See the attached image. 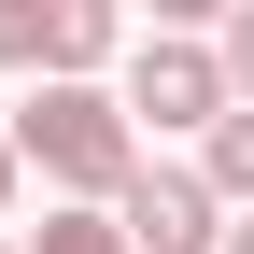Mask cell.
I'll use <instances>...</instances> for the list:
<instances>
[{"label":"cell","mask_w":254,"mask_h":254,"mask_svg":"<svg viewBox=\"0 0 254 254\" xmlns=\"http://www.w3.org/2000/svg\"><path fill=\"white\" fill-rule=\"evenodd\" d=\"M0 254H14V240H0Z\"/></svg>","instance_id":"cell-10"},{"label":"cell","mask_w":254,"mask_h":254,"mask_svg":"<svg viewBox=\"0 0 254 254\" xmlns=\"http://www.w3.org/2000/svg\"><path fill=\"white\" fill-rule=\"evenodd\" d=\"M113 240H127V254H226V212H212L198 170L141 155V170H127V198H113Z\"/></svg>","instance_id":"cell-4"},{"label":"cell","mask_w":254,"mask_h":254,"mask_svg":"<svg viewBox=\"0 0 254 254\" xmlns=\"http://www.w3.org/2000/svg\"><path fill=\"white\" fill-rule=\"evenodd\" d=\"M113 113L127 127H198L212 141V113H226V57H212V28H141V43L113 57Z\"/></svg>","instance_id":"cell-2"},{"label":"cell","mask_w":254,"mask_h":254,"mask_svg":"<svg viewBox=\"0 0 254 254\" xmlns=\"http://www.w3.org/2000/svg\"><path fill=\"white\" fill-rule=\"evenodd\" d=\"M198 184H212V212H254V113H240V99L212 113V141H198Z\"/></svg>","instance_id":"cell-5"},{"label":"cell","mask_w":254,"mask_h":254,"mask_svg":"<svg viewBox=\"0 0 254 254\" xmlns=\"http://www.w3.org/2000/svg\"><path fill=\"white\" fill-rule=\"evenodd\" d=\"M127 57L113 0H0V71H43V85H99Z\"/></svg>","instance_id":"cell-3"},{"label":"cell","mask_w":254,"mask_h":254,"mask_svg":"<svg viewBox=\"0 0 254 254\" xmlns=\"http://www.w3.org/2000/svg\"><path fill=\"white\" fill-rule=\"evenodd\" d=\"M0 141H14V170H43L57 212H113L127 170H141V127L113 113V85H28Z\"/></svg>","instance_id":"cell-1"},{"label":"cell","mask_w":254,"mask_h":254,"mask_svg":"<svg viewBox=\"0 0 254 254\" xmlns=\"http://www.w3.org/2000/svg\"><path fill=\"white\" fill-rule=\"evenodd\" d=\"M226 254H254V212H226Z\"/></svg>","instance_id":"cell-9"},{"label":"cell","mask_w":254,"mask_h":254,"mask_svg":"<svg viewBox=\"0 0 254 254\" xmlns=\"http://www.w3.org/2000/svg\"><path fill=\"white\" fill-rule=\"evenodd\" d=\"M14 254H127V240H113V212H43Z\"/></svg>","instance_id":"cell-6"},{"label":"cell","mask_w":254,"mask_h":254,"mask_svg":"<svg viewBox=\"0 0 254 254\" xmlns=\"http://www.w3.org/2000/svg\"><path fill=\"white\" fill-rule=\"evenodd\" d=\"M212 57H226V99L254 113V0H240V14H226V43H212Z\"/></svg>","instance_id":"cell-7"},{"label":"cell","mask_w":254,"mask_h":254,"mask_svg":"<svg viewBox=\"0 0 254 254\" xmlns=\"http://www.w3.org/2000/svg\"><path fill=\"white\" fill-rule=\"evenodd\" d=\"M14 184H28V170H14V141H0V226H14Z\"/></svg>","instance_id":"cell-8"}]
</instances>
